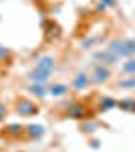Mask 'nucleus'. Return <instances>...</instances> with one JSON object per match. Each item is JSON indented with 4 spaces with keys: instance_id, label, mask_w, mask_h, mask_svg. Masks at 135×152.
Instances as JSON below:
<instances>
[{
    "instance_id": "nucleus-1",
    "label": "nucleus",
    "mask_w": 135,
    "mask_h": 152,
    "mask_svg": "<svg viewBox=\"0 0 135 152\" xmlns=\"http://www.w3.org/2000/svg\"><path fill=\"white\" fill-rule=\"evenodd\" d=\"M107 49L119 59L135 57V39H115L107 45Z\"/></svg>"
},
{
    "instance_id": "nucleus-2",
    "label": "nucleus",
    "mask_w": 135,
    "mask_h": 152,
    "mask_svg": "<svg viewBox=\"0 0 135 152\" xmlns=\"http://www.w3.org/2000/svg\"><path fill=\"white\" fill-rule=\"evenodd\" d=\"M91 79L93 83H107L111 79V67H107V65H101V63H95L93 65V75H91Z\"/></svg>"
},
{
    "instance_id": "nucleus-3",
    "label": "nucleus",
    "mask_w": 135,
    "mask_h": 152,
    "mask_svg": "<svg viewBox=\"0 0 135 152\" xmlns=\"http://www.w3.org/2000/svg\"><path fill=\"white\" fill-rule=\"evenodd\" d=\"M16 112H18V116H36L38 114V105L34 104L32 99H18L16 102Z\"/></svg>"
},
{
    "instance_id": "nucleus-4",
    "label": "nucleus",
    "mask_w": 135,
    "mask_h": 152,
    "mask_svg": "<svg viewBox=\"0 0 135 152\" xmlns=\"http://www.w3.org/2000/svg\"><path fill=\"white\" fill-rule=\"evenodd\" d=\"M91 75L87 73V71H79L75 77H73V81H71V87L75 89V91H83V89H87L91 85Z\"/></svg>"
},
{
    "instance_id": "nucleus-5",
    "label": "nucleus",
    "mask_w": 135,
    "mask_h": 152,
    "mask_svg": "<svg viewBox=\"0 0 135 152\" xmlns=\"http://www.w3.org/2000/svg\"><path fill=\"white\" fill-rule=\"evenodd\" d=\"M93 59H95V63H101V65H107V67H111V65H115V63H119V57L113 55L109 49L97 51V53L93 55Z\"/></svg>"
},
{
    "instance_id": "nucleus-6",
    "label": "nucleus",
    "mask_w": 135,
    "mask_h": 152,
    "mask_svg": "<svg viewBox=\"0 0 135 152\" xmlns=\"http://www.w3.org/2000/svg\"><path fill=\"white\" fill-rule=\"evenodd\" d=\"M34 67H38L40 71H45V73H48V75H53L55 69H56V61H55V57H51V55H43V57H38V61H36Z\"/></svg>"
},
{
    "instance_id": "nucleus-7",
    "label": "nucleus",
    "mask_w": 135,
    "mask_h": 152,
    "mask_svg": "<svg viewBox=\"0 0 135 152\" xmlns=\"http://www.w3.org/2000/svg\"><path fill=\"white\" fill-rule=\"evenodd\" d=\"M67 116L73 120H83V118H87V107L83 104H71L67 105Z\"/></svg>"
},
{
    "instance_id": "nucleus-8",
    "label": "nucleus",
    "mask_w": 135,
    "mask_h": 152,
    "mask_svg": "<svg viewBox=\"0 0 135 152\" xmlns=\"http://www.w3.org/2000/svg\"><path fill=\"white\" fill-rule=\"evenodd\" d=\"M48 79H51V75L45 73V71H40L38 67H32L28 71V81L30 83H46L48 85Z\"/></svg>"
},
{
    "instance_id": "nucleus-9",
    "label": "nucleus",
    "mask_w": 135,
    "mask_h": 152,
    "mask_svg": "<svg viewBox=\"0 0 135 152\" xmlns=\"http://www.w3.org/2000/svg\"><path fill=\"white\" fill-rule=\"evenodd\" d=\"M24 134H26L30 140H38V138L45 136V128H43L40 124H30V126L24 128Z\"/></svg>"
},
{
    "instance_id": "nucleus-10",
    "label": "nucleus",
    "mask_w": 135,
    "mask_h": 152,
    "mask_svg": "<svg viewBox=\"0 0 135 152\" xmlns=\"http://www.w3.org/2000/svg\"><path fill=\"white\" fill-rule=\"evenodd\" d=\"M28 91H30L34 97H46V95H48V85H46V83H30V85H28Z\"/></svg>"
},
{
    "instance_id": "nucleus-11",
    "label": "nucleus",
    "mask_w": 135,
    "mask_h": 152,
    "mask_svg": "<svg viewBox=\"0 0 135 152\" xmlns=\"http://www.w3.org/2000/svg\"><path fill=\"white\" fill-rule=\"evenodd\" d=\"M117 107L123 110L125 114H135V97H125L121 102H117Z\"/></svg>"
},
{
    "instance_id": "nucleus-12",
    "label": "nucleus",
    "mask_w": 135,
    "mask_h": 152,
    "mask_svg": "<svg viewBox=\"0 0 135 152\" xmlns=\"http://www.w3.org/2000/svg\"><path fill=\"white\" fill-rule=\"evenodd\" d=\"M67 91H69V87L65 83H53V85H48V94L53 95V97H63Z\"/></svg>"
},
{
    "instance_id": "nucleus-13",
    "label": "nucleus",
    "mask_w": 135,
    "mask_h": 152,
    "mask_svg": "<svg viewBox=\"0 0 135 152\" xmlns=\"http://www.w3.org/2000/svg\"><path fill=\"white\" fill-rule=\"evenodd\" d=\"M103 39H105L103 35L87 37V39H83V41H81V49H93L95 45H99V43H103Z\"/></svg>"
},
{
    "instance_id": "nucleus-14",
    "label": "nucleus",
    "mask_w": 135,
    "mask_h": 152,
    "mask_svg": "<svg viewBox=\"0 0 135 152\" xmlns=\"http://www.w3.org/2000/svg\"><path fill=\"white\" fill-rule=\"evenodd\" d=\"M121 73L123 75H135V57H129L121 65Z\"/></svg>"
},
{
    "instance_id": "nucleus-15",
    "label": "nucleus",
    "mask_w": 135,
    "mask_h": 152,
    "mask_svg": "<svg viewBox=\"0 0 135 152\" xmlns=\"http://www.w3.org/2000/svg\"><path fill=\"white\" fill-rule=\"evenodd\" d=\"M99 107H101L103 112H109V110H113V107H117V102H115L113 97H109V95H105L101 102H99Z\"/></svg>"
},
{
    "instance_id": "nucleus-16",
    "label": "nucleus",
    "mask_w": 135,
    "mask_h": 152,
    "mask_svg": "<svg viewBox=\"0 0 135 152\" xmlns=\"http://www.w3.org/2000/svg\"><path fill=\"white\" fill-rule=\"evenodd\" d=\"M6 134L12 136V138H18V136H22V134H24V128L20 126V124H10V126L6 128Z\"/></svg>"
},
{
    "instance_id": "nucleus-17",
    "label": "nucleus",
    "mask_w": 135,
    "mask_h": 152,
    "mask_svg": "<svg viewBox=\"0 0 135 152\" xmlns=\"http://www.w3.org/2000/svg\"><path fill=\"white\" fill-rule=\"evenodd\" d=\"M117 87L119 89H135V75L127 77V79H121V81L117 83Z\"/></svg>"
},
{
    "instance_id": "nucleus-18",
    "label": "nucleus",
    "mask_w": 135,
    "mask_h": 152,
    "mask_svg": "<svg viewBox=\"0 0 135 152\" xmlns=\"http://www.w3.org/2000/svg\"><path fill=\"white\" fill-rule=\"evenodd\" d=\"M58 31H61V28H58L55 23H51L48 26H46V39H48V41H53V39H58V35H61Z\"/></svg>"
},
{
    "instance_id": "nucleus-19",
    "label": "nucleus",
    "mask_w": 135,
    "mask_h": 152,
    "mask_svg": "<svg viewBox=\"0 0 135 152\" xmlns=\"http://www.w3.org/2000/svg\"><path fill=\"white\" fill-rule=\"evenodd\" d=\"M81 130H83L85 134H93V132L97 130V122H85V124L81 126Z\"/></svg>"
},
{
    "instance_id": "nucleus-20",
    "label": "nucleus",
    "mask_w": 135,
    "mask_h": 152,
    "mask_svg": "<svg viewBox=\"0 0 135 152\" xmlns=\"http://www.w3.org/2000/svg\"><path fill=\"white\" fill-rule=\"evenodd\" d=\"M4 118H6V104L0 99V122H2Z\"/></svg>"
},
{
    "instance_id": "nucleus-21",
    "label": "nucleus",
    "mask_w": 135,
    "mask_h": 152,
    "mask_svg": "<svg viewBox=\"0 0 135 152\" xmlns=\"http://www.w3.org/2000/svg\"><path fill=\"white\" fill-rule=\"evenodd\" d=\"M8 55H10V51L4 47V45H0V61H2V59H6Z\"/></svg>"
},
{
    "instance_id": "nucleus-22",
    "label": "nucleus",
    "mask_w": 135,
    "mask_h": 152,
    "mask_svg": "<svg viewBox=\"0 0 135 152\" xmlns=\"http://www.w3.org/2000/svg\"><path fill=\"white\" fill-rule=\"evenodd\" d=\"M103 4L107 6V8H113V6H117V0H101Z\"/></svg>"
},
{
    "instance_id": "nucleus-23",
    "label": "nucleus",
    "mask_w": 135,
    "mask_h": 152,
    "mask_svg": "<svg viewBox=\"0 0 135 152\" xmlns=\"http://www.w3.org/2000/svg\"><path fill=\"white\" fill-rule=\"evenodd\" d=\"M105 8H107V6H105L103 2H99V4H97V12H105Z\"/></svg>"
},
{
    "instance_id": "nucleus-24",
    "label": "nucleus",
    "mask_w": 135,
    "mask_h": 152,
    "mask_svg": "<svg viewBox=\"0 0 135 152\" xmlns=\"http://www.w3.org/2000/svg\"><path fill=\"white\" fill-rule=\"evenodd\" d=\"M91 146L93 148H99V140H91Z\"/></svg>"
}]
</instances>
